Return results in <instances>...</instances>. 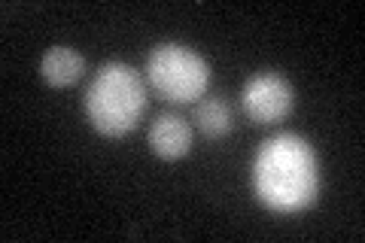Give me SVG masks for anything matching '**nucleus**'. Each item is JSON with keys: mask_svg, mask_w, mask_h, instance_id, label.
Instances as JSON below:
<instances>
[{"mask_svg": "<svg viewBox=\"0 0 365 243\" xmlns=\"http://www.w3.org/2000/svg\"><path fill=\"white\" fill-rule=\"evenodd\" d=\"M195 128L207 140H222L235 131V113L222 98H201L195 103Z\"/></svg>", "mask_w": 365, "mask_h": 243, "instance_id": "0eeeda50", "label": "nucleus"}, {"mask_svg": "<svg viewBox=\"0 0 365 243\" xmlns=\"http://www.w3.org/2000/svg\"><path fill=\"white\" fill-rule=\"evenodd\" d=\"M86 73V58L73 46H49L40 58V76L52 88H71Z\"/></svg>", "mask_w": 365, "mask_h": 243, "instance_id": "423d86ee", "label": "nucleus"}, {"mask_svg": "<svg viewBox=\"0 0 365 243\" xmlns=\"http://www.w3.org/2000/svg\"><path fill=\"white\" fill-rule=\"evenodd\" d=\"M150 100L146 79L125 61H107L88 79L83 113L88 125L107 140H122L140 125Z\"/></svg>", "mask_w": 365, "mask_h": 243, "instance_id": "f03ea898", "label": "nucleus"}, {"mask_svg": "<svg viewBox=\"0 0 365 243\" xmlns=\"http://www.w3.org/2000/svg\"><path fill=\"white\" fill-rule=\"evenodd\" d=\"M192 143H195V131H192V125L177 113L155 115L150 131H146V146H150V152L162 161L186 158L192 152Z\"/></svg>", "mask_w": 365, "mask_h": 243, "instance_id": "39448f33", "label": "nucleus"}, {"mask_svg": "<svg viewBox=\"0 0 365 243\" xmlns=\"http://www.w3.org/2000/svg\"><path fill=\"white\" fill-rule=\"evenodd\" d=\"M250 186L256 201L277 216L311 210L319 198V161L311 140L295 131L271 134L253 155Z\"/></svg>", "mask_w": 365, "mask_h": 243, "instance_id": "f257e3e1", "label": "nucleus"}, {"mask_svg": "<svg viewBox=\"0 0 365 243\" xmlns=\"http://www.w3.org/2000/svg\"><path fill=\"white\" fill-rule=\"evenodd\" d=\"M143 79L158 98L174 107L198 103L210 88V61L192 46L182 43H158L146 55Z\"/></svg>", "mask_w": 365, "mask_h": 243, "instance_id": "7ed1b4c3", "label": "nucleus"}, {"mask_svg": "<svg viewBox=\"0 0 365 243\" xmlns=\"http://www.w3.org/2000/svg\"><path fill=\"white\" fill-rule=\"evenodd\" d=\"M295 107V91L283 73H253L241 88V110L253 125H277Z\"/></svg>", "mask_w": 365, "mask_h": 243, "instance_id": "20e7f679", "label": "nucleus"}]
</instances>
